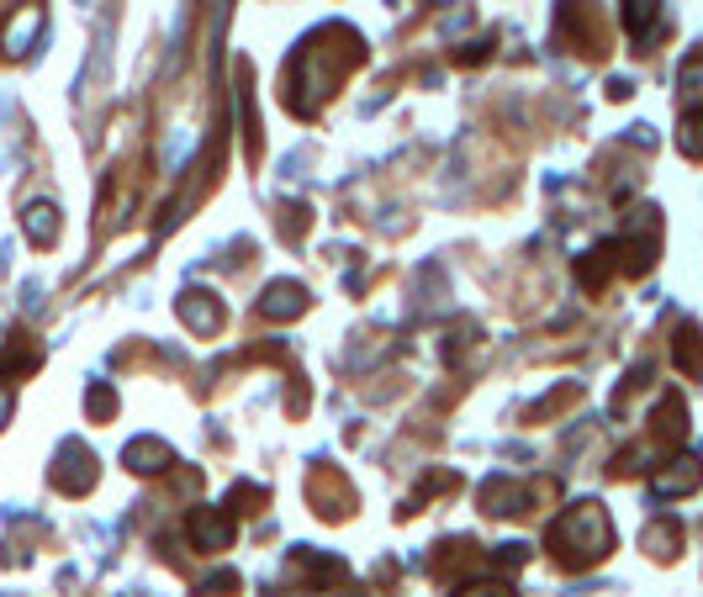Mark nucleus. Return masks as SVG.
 I'll use <instances>...</instances> for the list:
<instances>
[{"label": "nucleus", "mask_w": 703, "mask_h": 597, "mask_svg": "<svg viewBox=\"0 0 703 597\" xmlns=\"http://www.w3.org/2000/svg\"><path fill=\"white\" fill-rule=\"evenodd\" d=\"M360 37L349 27H318L312 37H302V48L286 59V106L296 117H318L323 101L339 90V80L360 64Z\"/></svg>", "instance_id": "nucleus-1"}, {"label": "nucleus", "mask_w": 703, "mask_h": 597, "mask_svg": "<svg viewBox=\"0 0 703 597\" xmlns=\"http://www.w3.org/2000/svg\"><path fill=\"white\" fill-rule=\"evenodd\" d=\"M545 545L550 555L561 566L571 571H582V566H598L608 550H614V524H608V513H603V502H571V508L550 524L545 534Z\"/></svg>", "instance_id": "nucleus-2"}, {"label": "nucleus", "mask_w": 703, "mask_h": 597, "mask_svg": "<svg viewBox=\"0 0 703 597\" xmlns=\"http://www.w3.org/2000/svg\"><path fill=\"white\" fill-rule=\"evenodd\" d=\"M48 481H53L59 492H69V497L90 492V487H96V455H90L80 439L59 444V455H53V471H48Z\"/></svg>", "instance_id": "nucleus-3"}, {"label": "nucleus", "mask_w": 703, "mask_h": 597, "mask_svg": "<svg viewBox=\"0 0 703 597\" xmlns=\"http://www.w3.org/2000/svg\"><path fill=\"white\" fill-rule=\"evenodd\" d=\"M175 312L185 317V328H191V333H217L222 328V302L212 291H180Z\"/></svg>", "instance_id": "nucleus-4"}, {"label": "nucleus", "mask_w": 703, "mask_h": 597, "mask_svg": "<svg viewBox=\"0 0 703 597\" xmlns=\"http://www.w3.org/2000/svg\"><path fill=\"white\" fill-rule=\"evenodd\" d=\"M191 539H196V550H228L233 545V518L222 513V508H196L191 513Z\"/></svg>", "instance_id": "nucleus-5"}, {"label": "nucleus", "mask_w": 703, "mask_h": 597, "mask_svg": "<svg viewBox=\"0 0 703 597\" xmlns=\"http://www.w3.org/2000/svg\"><path fill=\"white\" fill-rule=\"evenodd\" d=\"M170 460H175V450L164 439H154V434H143V439H133L122 450V465L127 471H138V476H159V471H170Z\"/></svg>", "instance_id": "nucleus-6"}, {"label": "nucleus", "mask_w": 703, "mask_h": 597, "mask_svg": "<svg viewBox=\"0 0 703 597\" xmlns=\"http://www.w3.org/2000/svg\"><path fill=\"white\" fill-rule=\"evenodd\" d=\"M296 312H307V286L302 281H270L265 296H259V317L281 323V317H296Z\"/></svg>", "instance_id": "nucleus-7"}, {"label": "nucleus", "mask_w": 703, "mask_h": 597, "mask_svg": "<svg viewBox=\"0 0 703 597\" xmlns=\"http://www.w3.org/2000/svg\"><path fill=\"white\" fill-rule=\"evenodd\" d=\"M698 481H703L698 460L682 455V460L666 465V471H656V476H651V497H656V502H666V497H688V492L698 487Z\"/></svg>", "instance_id": "nucleus-8"}, {"label": "nucleus", "mask_w": 703, "mask_h": 597, "mask_svg": "<svg viewBox=\"0 0 703 597\" xmlns=\"http://www.w3.org/2000/svg\"><path fill=\"white\" fill-rule=\"evenodd\" d=\"M22 228H27V238H32V244H43V249H53V244H59V207H53V201L43 196V201H27V207H22Z\"/></svg>", "instance_id": "nucleus-9"}, {"label": "nucleus", "mask_w": 703, "mask_h": 597, "mask_svg": "<svg viewBox=\"0 0 703 597\" xmlns=\"http://www.w3.org/2000/svg\"><path fill=\"white\" fill-rule=\"evenodd\" d=\"M624 27H629V37H635L640 48H651V37H656V27H661V0H624Z\"/></svg>", "instance_id": "nucleus-10"}, {"label": "nucleus", "mask_w": 703, "mask_h": 597, "mask_svg": "<svg viewBox=\"0 0 703 597\" xmlns=\"http://www.w3.org/2000/svg\"><path fill=\"white\" fill-rule=\"evenodd\" d=\"M37 32H43V11H37V6H22V11H16V22L6 27V53H11V59H27Z\"/></svg>", "instance_id": "nucleus-11"}, {"label": "nucleus", "mask_w": 703, "mask_h": 597, "mask_svg": "<svg viewBox=\"0 0 703 597\" xmlns=\"http://www.w3.org/2000/svg\"><path fill=\"white\" fill-rule=\"evenodd\" d=\"M481 502H487V513H497V518H513V513H524V502H529V492L524 487H513V481H487V492H481Z\"/></svg>", "instance_id": "nucleus-12"}, {"label": "nucleus", "mask_w": 703, "mask_h": 597, "mask_svg": "<svg viewBox=\"0 0 703 597\" xmlns=\"http://www.w3.org/2000/svg\"><path fill=\"white\" fill-rule=\"evenodd\" d=\"M191 148H196V133H191V127H170V138H164V148H159L164 175H180L185 159H191Z\"/></svg>", "instance_id": "nucleus-13"}, {"label": "nucleus", "mask_w": 703, "mask_h": 597, "mask_svg": "<svg viewBox=\"0 0 703 597\" xmlns=\"http://www.w3.org/2000/svg\"><path fill=\"white\" fill-rule=\"evenodd\" d=\"M703 101V53H693L682 64V106H698Z\"/></svg>", "instance_id": "nucleus-14"}, {"label": "nucleus", "mask_w": 703, "mask_h": 597, "mask_svg": "<svg viewBox=\"0 0 703 597\" xmlns=\"http://www.w3.org/2000/svg\"><path fill=\"white\" fill-rule=\"evenodd\" d=\"M180 59H185V6L170 16V59H164V74H175Z\"/></svg>", "instance_id": "nucleus-15"}, {"label": "nucleus", "mask_w": 703, "mask_h": 597, "mask_svg": "<svg viewBox=\"0 0 703 597\" xmlns=\"http://www.w3.org/2000/svg\"><path fill=\"white\" fill-rule=\"evenodd\" d=\"M677 143H682V154H693V159H703V117H693V122H682V133H677Z\"/></svg>", "instance_id": "nucleus-16"}, {"label": "nucleus", "mask_w": 703, "mask_h": 597, "mask_svg": "<svg viewBox=\"0 0 703 597\" xmlns=\"http://www.w3.org/2000/svg\"><path fill=\"white\" fill-rule=\"evenodd\" d=\"M111 407H117V397H111V386L106 381H96V386H90V418H111Z\"/></svg>", "instance_id": "nucleus-17"}, {"label": "nucleus", "mask_w": 703, "mask_h": 597, "mask_svg": "<svg viewBox=\"0 0 703 597\" xmlns=\"http://www.w3.org/2000/svg\"><path fill=\"white\" fill-rule=\"evenodd\" d=\"M455 597H518L508 582H476V587H460Z\"/></svg>", "instance_id": "nucleus-18"}, {"label": "nucleus", "mask_w": 703, "mask_h": 597, "mask_svg": "<svg viewBox=\"0 0 703 597\" xmlns=\"http://www.w3.org/2000/svg\"><path fill=\"white\" fill-rule=\"evenodd\" d=\"M645 545H651L656 555H677V529H651V534H645Z\"/></svg>", "instance_id": "nucleus-19"}, {"label": "nucleus", "mask_w": 703, "mask_h": 597, "mask_svg": "<svg viewBox=\"0 0 703 597\" xmlns=\"http://www.w3.org/2000/svg\"><path fill=\"white\" fill-rule=\"evenodd\" d=\"M629 90H635V85H629V80H608V96H614V101H624V96H629Z\"/></svg>", "instance_id": "nucleus-20"}, {"label": "nucleus", "mask_w": 703, "mask_h": 597, "mask_svg": "<svg viewBox=\"0 0 703 597\" xmlns=\"http://www.w3.org/2000/svg\"><path fill=\"white\" fill-rule=\"evenodd\" d=\"M6 413H11V397H6V391H0V423H6Z\"/></svg>", "instance_id": "nucleus-21"}, {"label": "nucleus", "mask_w": 703, "mask_h": 597, "mask_svg": "<svg viewBox=\"0 0 703 597\" xmlns=\"http://www.w3.org/2000/svg\"><path fill=\"white\" fill-rule=\"evenodd\" d=\"M6 111H11V96H6V90H0V117H6Z\"/></svg>", "instance_id": "nucleus-22"}, {"label": "nucleus", "mask_w": 703, "mask_h": 597, "mask_svg": "<svg viewBox=\"0 0 703 597\" xmlns=\"http://www.w3.org/2000/svg\"><path fill=\"white\" fill-rule=\"evenodd\" d=\"M74 6H90V0H74Z\"/></svg>", "instance_id": "nucleus-23"}]
</instances>
